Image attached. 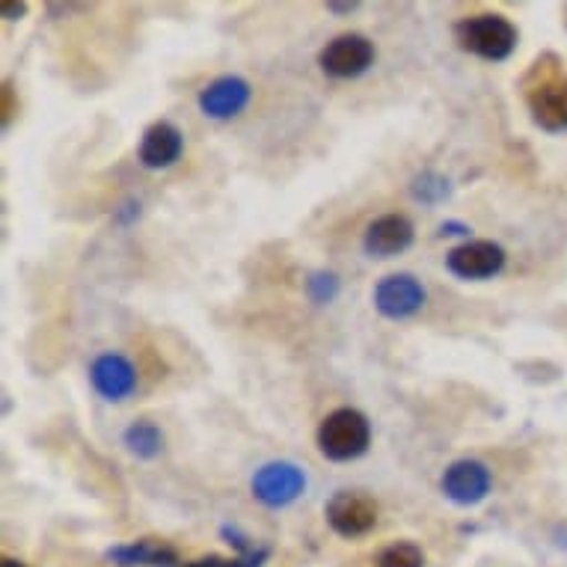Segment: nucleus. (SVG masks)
<instances>
[{"mask_svg": "<svg viewBox=\"0 0 567 567\" xmlns=\"http://www.w3.org/2000/svg\"><path fill=\"white\" fill-rule=\"evenodd\" d=\"M107 558L120 567H169L178 561V553L176 547H169L167 540L143 538L107 549Z\"/></svg>", "mask_w": 567, "mask_h": 567, "instance_id": "obj_14", "label": "nucleus"}, {"mask_svg": "<svg viewBox=\"0 0 567 567\" xmlns=\"http://www.w3.org/2000/svg\"><path fill=\"white\" fill-rule=\"evenodd\" d=\"M95 392L107 401H125L137 390V369L122 353H102L90 369Z\"/></svg>", "mask_w": 567, "mask_h": 567, "instance_id": "obj_11", "label": "nucleus"}, {"mask_svg": "<svg viewBox=\"0 0 567 567\" xmlns=\"http://www.w3.org/2000/svg\"><path fill=\"white\" fill-rule=\"evenodd\" d=\"M185 150V137L173 122H155L143 134L140 143V164L146 169H167L182 158Z\"/></svg>", "mask_w": 567, "mask_h": 567, "instance_id": "obj_12", "label": "nucleus"}, {"mask_svg": "<svg viewBox=\"0 0 567 567\" xmlns=\"http://www.w3.org/2000/svg\"><path fill=\"white\" fill-rule=\"evenodd\" d=\"M24 12H28V3H10V0L3 3V19L16 21V19H21Z\"/></svg>", "mask_w": 567, "mask_h": 567, "instance_id": "obj_20", "label": "nucleus"}, {"mask_svg": "<svg viewBox=\"0 0 567 567\" xmlns=\"http://www.w3.org/2000/svg\"><path fill=\"white\" fill-rule=\"evenodd\" d=\"M455 39L470 54L496 63V60L512 56V51L517 48V28L505 16L484 12V16H470V19L457 21Z\"/></svg>", "mask_w": 567, "mask_h": 567, "instance_id": "obj_1", "label": "nucleus"}, {"mask_svg": "<svg viewBox=\"0 0 567 567\" xmlns=\"http://www.w3.org/2000/svg\"><path fill=\"white\" fill-rule=\"evenodd\" d=\"M378 567H425V556H422V549L416 544L399 540V544L383 549Z\"/></svg>", "mask_w": 567, "mask_h": 567, "instance_id": "obj_16", "label": "nucleus"}, {"mask_svg": "<svg viewBox=\"0 0 567 567\" xmlns=\"http://www.w3.org/2000/svg\"><path fill=\"white\" fill-rule=\"evenodd\" d=\"M416 233H413V224H410L404 215H386L378 217L369 229H365V252L369 256H378V259H390V256H399L413 244Z\"/></svg>", "mask_w": 567, "mask_h": 567, "instance_id": "obj_13", "label": "nucleus"}, {"mask_svg": "<svg viewBox=\"0 0 567 567\" xmlns=\"http://www.w3.org/2000/svg\"><path fill=\"white\" fill-rule=\"evenodd\" d=\"M303 491H307V475L289 461H270L252 475V496L268 508H286L298 503Z\"/></svg>", "mask_w": 567, "mask_h": 567, "instance_id": "obj_3", "label": "nucleus"}, {"mask_svg": "<svg viewBox=\"0 0 567 567\" xmlns=\"http://www.w3.org/2000/svg\"><path fill=\"white\" fill-rule=\"evenodd\" d=\"M449 190H452V187H449V178L437 176V173H422V176L413 182V196H416L419 203H443L449 196Z\"/></svg>", "mask_w": 567, "mask_h": 567, "instance_id": "obj_17", "label": "nucleus"}, {"mask_svg": "<svg viewBox=\"0 0 567 567\" xmlns=\"http://www.w3.org/2000/svg\"><path fill=\"white\" fill-rule=\"evenodd\" d=\"M529 111L540 128L565 131L567 128V75L553 72L540 78V84L529 90Z\"/></svg>", "mask_w": 567, "mask_h": 567, "instance_id": "obj_8", "label": "nucleus"}, {"mask_svg": "<svg viewBox=\"0 0 567 567\" xmlns=\"http://www.w3.org/2000/svg\"><path fill=\"white\" fill-rule=\"evenodd\" d=\"M425 300H429L425 286L410 274H392V277L381 279L374 289V309L392 321L416 316L419 309L425 307Z\"/></svg>", "mask_w": 567, "mask_h": 567, "instance_id": "obj_6", "label": "nucleus"}, {"mask_svg": "<svg viewBox=\"0 0 567 567\" xmlns=\"http://www.w3.org/2000/svg\"><path fill=\"white\" fill-rule=\"evenodd\" d=\"M268 556H270V549L261 547V549H250V553H241V556H235V558H224V556L196 558V561H190L187 567H261Z\"/></svg>", "mask_w": 567, "mask_h": 567, "instance_id": "obj_18", "label": "nucleus"}, {"mask_svg": "<svg viewBox=\"0 0 567 567\" xmlns=\"http://www.w3.org/2000/svg\"><path fill=\"white\" fill-rule=\"evenodd\" d=\"M443 493L455 505H478L491 493L493 475L482 461H455L443 473Z\"/></svg>", "mask_w": 567, "mask_h": 567, "instance_id": "obj_9", "label": "nucleus"}, {"mask_svg": "<svg viewBox=\"0 0 567 567\" xmlns=\"http://www.w3.org/2000/svg\"><path fill=\"white\" fill-rule=\"evenodd\" d=\"M318 63L330 78H357L374 63V42L363 33H342L327 42Z\"/></svg>", "mask_w": 567, "mask_h": 567, "instance_id": "obj_4", "label": "nucleus"}, {"mask_svg": "<svg viewBox=\"0 0 567 567\" xmlns=\"http://www.w3.org/2000/svg\"><path fill=\"white\" fill-rule=\"evenodd\" d=\"M0 567H28V565H21V561H16V558H3Z\"/></svg>", "mask_w": 567, "mask_h": 567, "instance_id": "obj_21", "label": "nucleus"}, {"mask_svg": "<svg viewBox=\"0 0 567 567\" xmlns=\"http://www.w3.org/2000/svg\"><path fill=\"white\" fill-rule=\"evenodd\" d=\"M446 268L461 279H491L505 268V250L493 241H464L449 252Z\"/></svg>", "mask_w": 567, "mask_h": 567, "instance_id": "obj_7", "label": "nucleus"}, {"mask_svg": "<svg viewBox=\"0 0 567 567\" xmlns=\"http://www.w3.org/2000/svg\"><path fill=\"white\" fill-rule=\"evenodd\" d=\"M307 291L316 303H330L336 298V291H339V279L333 274H312L307 282Z\"/></svg>", "mask_w": 567, "mask_h": 567, "instance_id": "obj_19", "label": "nucleus"}, {"mask_svg": "<svg viewBox=\"0 0 567 567\" xmlns=\"http://www.w3.org/2000/svg\"><path fill=\"white\" fill-rule=\"evenodd\" d=\"M252 86L238 75L217 78L199 93V107L208 120H233L250 104Z\"/></svg>", "mask_w": 567, "mask_h": 567, "instance_id": "obj_10", "label": "nucleus"}, {"mask_svg": "<svg viewBox=\"0 0 567 567\" xmlns=\"http://www.w3.org/2000/svg\"><path fill=\"white\" fill-rule=\"evenodd\" d=\"M125 446L131 449V455L152 461V457H158L164 452V434H161L155 422L140 419V422L128 425V431H125Z\"/></svg>", "mask_w": 567, "mask_h": 567, "instance_id": "obj_15", "label": "nucleus"}, {"mask_svg": "<svg viewBox=\"0 0 567 567\" xmlns=\"http://www.w3.org/2000/svg\"><path fill=\"white\" fill-rule=\"evenodd\" d=\"M369 443H372V425L353 408L333 410L318 429V446L330 461H353L363 455Z\"/></svg>", "mask_w": 567, "mask_h": 567, "instance_id": "obj_2", "label": "nucleus"}, {"mask_svg": "<svg viewBox=\"0 0 567 567\" xmlns=\"http://www.w3.org/2000/svg\"><path fill=\"white\" fill-rule=\"evenodd\" d=\"M378 514H381V508L372 496L357 491L336 493L327 503V523L344 538H360L365 532H372L378 526Z\"/></svg>", "mask_w": 567, "mask_h": 567, "instance_id": "obj_5", "label": "nucleus"}]
</instances>
